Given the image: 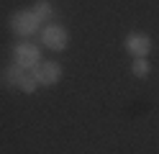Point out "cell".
I'll list each match as a JSON object with an SVG mask.
<instances>
[{
    "label": "cell",
    "mask_w": 159,
    "mask_h": 154,
    "mask_svg": "<svg viewBox=\"0 0 159 154\" xmlns=\"http://www.w3.org/2000/svg\"><path fill=\"white\" fill-rule=\"evenodd\" d=\"M34 75H36V80L41 82V85H54V82L62 77V69H59L57 62H41Z\"/></svg>",
    "instance_id": "1"
},
{
    "label": "cell",
    "mask_w": 159,
    "mask_h": 154,
    "mask_svg": "<svg viewBox=\"0 0 159 154\" xmlns=\"http://www.w3.org/2000/svg\"><path fill=\"white\" fill-rule=\"evenodd\" d=\"M44 44H46L49 49H54V51L64 49V46H67V31H64L62 26H49V28L44 31Z\"/></svg>",
    "instance_id": "2"
},
{
    "label": "cell",
    "mask_w": 159,
    "mask_h": 154,
    "mask_svg": "<svg viewBox=\"0 0 159 154\" xmlns=\"http://www.w3.org/2000/svg\"><path fill=\"white\" fill-rule=\"evenodd\" d=\"M36 26H39V18L34 13H28V10H21V13L13 16V28L18 31V34H23V36L26 34H34Z\"/></svg>",
    "instance_id": "3"
},
{
    "label": "cell",
    "mask_w": 159,
    "mask_h": 154,
    "mask_svg": "<svg viewBox=\"0 0 159 154\" xmlns=\"http://www.w3.org/2000/svg\"><path fill=\"white\" fill-rule=\"evenodd\" d=\"M39 62V49L34 44H18L16 46V64L18 67H34Z\"/></svg>",
    "instance_id": "4"
},
{
    "label": "cell",
    "mask_w": 159,
    "mask_h": 154,
    "mask_svg": "<svg viewBox=\"0 0 159 154\" xmlns=\"http://www.w3.org/2000/svg\"><path fill=\"white\" fill-rule=\"evenodd\" d=\"M126 46H128V51H131V54L139 59V57H146V54H149L152 41H149V36H144V34H134V36H128Z\"/></svg>",
    "instance_id": "5"
},
{
    "label": "cell",
    "mask_w": 159,
    "mask_h": 154,
    "mask_svg": "<svg viewBox=\"0 0 159 154\" xmlns=\"http://www.w3.org/2000/svg\"><path fill=\"white\" fill-rule=\"evenodd\" d=\"M21 80H23L21 67H11V69H5V82H8V85H21Z\"/></svg>",
    "instance_id": "6"
},
{
    "label": "cell",
    "mask_w": 159,
    "mask_h": 154,
    "mask_svg": "<svg viewBox=\"0 0 159 154\" xmlns=\"http://www.w3.org/2000/svg\"><path fill=\"white\" fill-rule=\"evenodd\" d=\"M34 16H36L39 21L49 18V16H52V5H49L46 0H39V3H36V8H34Z\"/></svg>",
    "instance_id": "7"
},
{
    "label": "cell",
    "mask_w": 159,
    "mask_h": 154,
    "mask_svg": "<svg viewBox=\"0 0 159 154\" xmlns=\"http://www.w3.org/2000/svg\"><path fill=\"white\" fill-rule=\"evenodd\" d=\"M36 85H39V80H36V75H23V80H21V90H26V92H34L36 90Z\"/></svg>",
    "instance_id": "8"
},
{
    "label": "cell",
    "mask_w": 159,
    "mask_h": 154,
    "mask_svg": "<svg viewBox=\"0 0 159 154\" xmlns=\"http://www.w3.org/2000/svg\"><path fill=\"white\" fill-rule=\"evenodd\" d=\"M146 72H149V64L144 62V57H139V59L134 62V75H136V77H146Z\"/></svg>",
    "instance_id": "9"
}]
</instances>
